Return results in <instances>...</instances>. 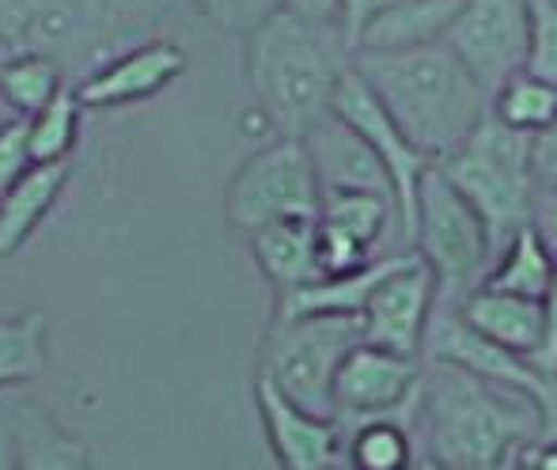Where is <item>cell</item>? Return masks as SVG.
Returning a JSON list of instances; mask_svg holds the SVG:
<instances>
[{
  "instance_id": "4dcf8cb0",
  "label": "cell",
  "mask_w": 557,
  "mask_h": 470,
  "mask_svg": "<svg viewBox=\"0 0 557 470\" xmlns=\"http://www.w3.org/2000/svg\"><path fill=\"white\" fill-rule=\"evenodd\" d=\"M531 364H535L546 380H557V273L543 296V342H539Z\"/></svg>"
},
{
  "instance_id": "1f68e13d",
  "label": "cell",
  "mask_w": 557,
  "mask_h": 470,
  "mask_svg": "<svg viewBox=\"0 0 557 470\" xmlns=\"http://www.w3.org/2000/svg\"><path fill=\"white\" fill-rule=\"evenodd\" d=\"M277 12L311 27L342 30V0H277Z\"/></svg>"
},
{
  "instance_id": "603a6c76",
  "label": "cell",
  "mask_w": 557,
  "mask_h": 470,
  "mask_svg": "<svg viewBox=\"0 0 557 470\" xmlns=\"http://www.w3.org/2000/svg\"><path fill=\"white\" fill-rule=\"evenodd\" d=\"M418 425L403 418H372L349 425L345 470H418Z\"/></svg>"
},
{
  "instance_id": "e575fe53",
  "label": "cell",
  "mask_w": 557,
  "mask_h": 470,
  "mask_svg": "<svg viewBox=\"0 0 557 470\" xmlns=\"http://www.w3.org/2000/svg\"><path fill=\"white\" fill-rule=\"evenodd\" d=\"M0 470H20L15 467V398H0Z\"/></svg>"
},
{
  "instance_id": "7c38bea8",
  "label": "cell",
  "mask_w": 557,
  "mask_h": 470,
  "mask_svg": "<svg viewBox=\"0 0 557 470\" xmlns=\"http://www.w3.org/2000/svg\"><path fill=\"white\" fill-rule=\"evenodd\" d=\"M421 360L398 357V352L375 349L360 342L345 357L334 380V418L342 425H360L372 418H398L406 406L418 403L421 391Z\"/></svg>"
},
{
  "instance_id": "9c48e42d",
  "label": "cell",
  "mask_w": 557,
  "mask_h": 470,
  "mask_svg": "<svg viewBox=\"0 0 557 470\" xmlns=\"http://www.w3.org/2000/svg\"><path fill=\"white\" fill-rule=\"evenodd\" d=\"M444 46L493 99L528 65V0H462Z\"/></svg>"
},
{
  "instance_id": "f546056e",
  "label": "cell",
  "mask_w": 557,
  "mask_h": 470,
  "mask_svg": "<svg viewBox=\"0 0 557 470\" xmlns=\"http://www.w3.org/2000/svg\"><path fill=\"white\" fill-rule=\"evenodd\" d=\"M35 168L27 148V118H0V194Z\"/></svg>"
},
{
  "instance_id": "cb8c5ba5",
  "label": "cell",
  "mask_w": 557,
  "mask_h": 470,
  "mask_svg": "<svg viewBox=\"0 0 557 470\" xmlns=\"http://www.w3.org/2000/svg\"><path fill=\"white\" fill-rule=\"evenodd\" d=\"M61 88H69V76L42 53H12L0 65V99L12 107V118H35L61 96Z\"/></svg>"
},
{
  "instance_id": "30bf717a",
  "label": "cell",
  "mask_w": 557,
  "mask_h": 470,
  "mask_svg": "<svg viewBox=\"0 0 557 470\" xmlns=\"http://www.w3.org/2000/svg\"><path fill=\"white\" fill-rule=\"evenodd\" d=\"M436 308H441V293H436L433 270L421 262L418 250H406L403 262L368 296L360 311V334L368 346L421 360Z\"/></svg>"
},
{
  "instance_id": "8fae6325",
  "label": "cell",
  "mask_w": 557,
  "mask_h": 470,
  "mask_svg": "<svg viewBox=\"0 0 557 470\" xmlns=\"http://www.w3.org/2000/svg\"><path fill=\"white\" fill-rule=\"evenodd\" d=\"M334 114L342 118L345 125H352V129L372 145V152L380 156L383 168H387L391 186H395L398 239H403V247H410L413 217H418V186H421V178H425V171L436 168V163H429L425 156L403 137V129L391 122V114L383 111V103L372 96V88L360 81V73L352 65H349V73L342 76V84H337Z\"/></svg>"
},
{
  "instance_id": "484cf974",
  "label": "cell",
  "mask_w": 557,
  "mask_h": 470,
  "mask_svg": "<svg viewBox=\"0 0 557 470\" xmlns=\"http://www.w3.org/2000/svg\"><path fill=\"white\" fill-rule=\"evenodd\" d=\"M81 114L84 103L76 88H61V96L50 107H42L35 118H27V148L35 168H50V163H69L81 140Z\"/></svg>"
},
{
  "instance_id": "8992f818",
  "label": "cell",
  "mask_w": 557,
  "mask_h": 470,
  "mask_svg": "<svg viewBox=\"0 0 557 470\" xmlns=\"http://www.w3.org/2000/svg\"><path fill=\"white\" fill-rule=\"evenodd\" d=\"M410 247L433 270L436 293H441V304H447V308H455L474 288H482L493 258H497L485 221L447 183L441 168H429L418 186V217H413Z\"/></svg>"
},
{
  "instance_id": "83f0119b",
  "label": "cell",
  "mask_w": 557,
  "mask_h": 470,
  "mask_svg": "<svg viewBox=\"0 0 557 470\" xmlns=\"http://www.w3.org/2000/svg\"><path fill=\"white\" fill-rule=\"evenodd\" d=\"M523 73L557 84V0H528V65Z\"/></svg>"
},
{
  "instance_id": "e0dca14e",
  "label": "cell",
  "mask_w": 557,
  "mask_h": 470,
  "mask_svg": "<svg viewBox=\"0 0 557 470\" xmlns=\"http://www.w3.org/2000/svg\"><path fill=\"white\" fill-rule=\"evenodd\" d=\"M315 224L319 221H285L247 235L250 255H255L258 270L265 273V281L277 288V296L300 293V288L323 281Z\"/></svg>"
},
{
  "instance_id": "d6a6232c",
  "label": "cell",
  "mask_w": 557,
  "mask_h": 470,
  "mask_svg": "<svg viewBox=\"0 0 557 470\" xmlns=\"http://www.w3.org/2000/svg\"><path fill=\"white\" fill-rule=\"evenodd\" d=\"M391 4H395V0H342V35L349 38L352 53H357V42L368 30V23Z\"/></svg>"
},
{
  "instance_id": "9a60e30c",
  "label": "cell",
  "mask_w": 557,
  "mask_h": 470,
  "mask_svg": "<svg viewBox=\"0 0 557 470\" xmlns=\"http://www.w3.org/2000/svg\"><path fill=\"white\" fill-rule=\"evenodd\" d=\"M308 156L315 163V175L323 194L334 190H364V194H383L395 201V186H391L387 168L380 163V156L372 152L364 137L352 125H345L342 118L331 114L304 137Z\"/></svg>"
},
{
  "instance_id": "44dd1931",
  "label": "cell",
  "mask_w": 557,
  "mask_h": 470,
  "mask_svg": "<svg viewBox=\"0 0 557 470\" xmlns=\"http://www.w3.org/2000/svg\"><path fill=\"white\" fill-rule=\"evenodd\" d=\"M65 183L69 163H50V168H30L0 194V258H12L38 232V224L58 206Z\"/></svg>"
},
{
  "instance_id": "7a4b0ae2",
  "label": "cell",
  "mask_w": 557,
  "mask_h": 470,
  "mask_svg": "<svg viewBox=\"0 0 557 470\" xmlns=\"http://www.w3.org/2000/svg\"><path fill=\"white\" fill-rule=\"evenodd\" d=\"M352 69L429 163H444L493 114V99L447 46L352 53Z\"/></svg>"
},
{
  "instance_id": "f35d334b",
  "label": "cell",
  "mask_w": 557,
  "mask_h": 470,
  "mask_svg": "<svg viewBox=\"0 0 557 470\" xmlns=\"http://www.w3.org/2000/svg\"><path fill=\"white\" fill-rule=\"evenodd\" d=\"M418 470H441V467H433V463L425 459V463H418Z\"/></svg>"
},
{
  "instance_id": "5bb4252c",
  "label": "cell",
  "mask_w": 557,
  "mask_h": 470,
  "mask_svg": "<svg viewBox=\"0 0 557 470\" xmlns=\"http://www.w3.org/2000/svg\"><path fill=\"white\" fill-rule=\"evenodd\" d=\"M186 65H190V58L183 46L171 38H152V42L114 58L84 84H76V96H81L84 111H114V107L145 103V99L160 96L163 88H171L186 73Z\"/></svg>"
},
{
  "instance_id": "8d00e7d4",
  "label": "cell",
  "mask_w": 557,
  "mask_h": 470,
  "mask_svg": "<svg viewBox=\"0 0 557 470\" xmlns=\"http://www.w3.org/2000/svg\"><path fill=\"white\" fill-rule=\"evenodd\" d=\"M535 470H557V441H539L535 448H528Z\"/></svg>"
},
{
  "instance_id": "836d02e7",
  "label": "cell",
  "mask_w": 557,
  "mask_h": 470,
  "mask_svg": "<svg viewBox=\"0 0 557 470\" xmlns=\"http://www.w3.org/2000/svg\"><path fill=\"white\" fill-rule=\"evenodd\" d=\"M535 178L539 194L557 190V122L535 137Z\"/></svg>"
},
{
  "instance_id": "2e32d148",
  "label": "cell",
  "mask_w": 557,
  "mask_h": 470,
  "mask_svg": "<svg viewBox=\"0 0 557 470\" xmlns=\"http://www.w3.org/2000/svg\"><path fill=\"white\" fill-rule=\"evenodd\" d=\"M455 311L470 331L482 334L493 346L516 352V357L531 360L543 342V300L474 288L467 300L455 304Z\"/></svg>"
},
{
  "instance_id": "f1b7e54d",
  "label": "cell",
  "mask_w": 557,
  "mask_h": 470,
  "mask_svg": "<svg viewBox=\"0 0 557 470\" xmlns=\"http://www.w3.org/2000/svg\"><path fill=\"white\" fill-rule=\"evenodd\" d=\"M213 27L232 30V35H250L255 27H262L273 12L277 0H190Z\"/></svg>"
},
{
  "instance_id": "ffe728a7",
  "label": "cell",
  "mask_w": 557,
  "mask_h": 470,
  "mask_svg": "<svg viewBox=\"0 0 557 470\" xmlns=\"http://www.w3.org/2000/svg\"><path fill=\"white\" fill-rule=\"evenodd\" d=\"M406 250H413V247H406ZM406 250H387V255H380L375 262H368L364 270H357V273L323 277V281H315V285L300 288V293L277 296L273 319H296V316H357L360 319L368 296H372L375 285L403 262Z\"/></svg>"
},
{
  "instance_id": "d4e9b609",
  "label": "cell",
  "mask_w": 557,
  "mask_h": 470,
  "mask_svg": "<svg viewBox=\"0 0 557 470\" xmlns=\"http://www.w3.org/2000/svg\"><path fill=\"white\" fill-rule=\"evenodd\" d=\"M46 346H50V331L42 311L0 316V395L46 372Z\"/></svg>"
},
{
  "instance_id": "d590c367",
  "label": "cell",
  "mask_w": 557,
  "mask_h": 470,
  "mask_svg": "<svg viewBox=\"0 0 557 470\" xmlns=\"http://www.w3.org/2000/svg\"><path fill=\"white\" fill-rule=\"evenodd\" d=\"M535 228L546 235V243L557 255V190L539 194V209H535Z\"/></svg>"
},
{
  "instance_id": "52a82bcc",
  "label": "cell",
  "mask_w": 557,
  "mask_h": 470,
  "mask_svg": "<svg viewBox=\"0 0 557 470\" xmlns=\"http://www.w3.org/2000/svg\"><path fill=\"white\" fill-rule=\"evenodd\" d=\"M360 342L364 334L357 316L273 319L258 372L296 406L334 418V380Z\"/></svg>"
},
{
  "instance_id": "4316f807",
  "label": "cell",
  "mask_w": 557,
  "mask_h": 470,
  "mask_svg": "<svg viewBox=\"0 0 557 470\" xmlns=\"http://www.w3.org/2000/svg\"><path fill=\"white\" fill-rule=\"evenodd\" d=\"M493 118L508 129L539 137L557 122V84L539 81L531 73H520L493 96Z\"/></svg>"
},
{
  "instance_id": "277c9868",
  "label": "cell",
  "mask_w": 557,
  "mask_h": 470,
  "mask_svg": "<svg viewBox=\"0 0 557 470\" xmlns=\"http://www.w3.org/2000/svg\"><path fill=\"white\" fill-rule=\"evenodd\" d=\"M352 65V46L342 30L311 27L273 12L247 35V81L262 114L281 137H308L334 114V96Z\"/></svg>"
},
{
  "instance_id": "4fadbf2b",
  "label": "cell",
  "mask_w": 557,
  "mask_h": 470,
  "mask_svg": "<svg viewBox=\"0 0 557 470\" xmlns=\"http://www.w3.org/2000/svg\"><path fill=\"white\" fill-rule=\"evenodd\" d=\"M255 406L262 418L265 441L281 470H342L345 467V425L326 413H311L281 395L262 372L255 375Z\"/></svg>"
},
{
  "instance_id": "6da1fadb",
  "label": "cell",
  "mask_w": 557,
  "mask_h": 470,
  "mask_svg": "<svg viewBox=\"0 0 557 470\" xmlns=\"http://www.w3.org/2000/svg\"><path fill=\"white\" fill-rule=\"evenodd\" d=\"M413 425L425 459L441 470H508L531 444L546 441V418L535 398L441 360L421 368Z\"/></svg>"
},
{
  "instance_id": "7402d4cb",
  "label": "cell",
  "mask_w": 557,
  "mask_h": 470,
  "mask_svg": "<svg viewBox=\"0 0 557 470\" xmlns=\"http://www.w3.org/2000/svg\"><path fill=\"white\" fill-rule=\"evenodd\" d=\"M554 273H557L554 247L546 243V235L531 224V228H520L497 250V258H493V265H490V277L482 281V288L543 300Z\"/></svg>"
},
{
  "instance_id": "3957f363",
  "label": "cell",
  "mask_w": 557,
  "mask_h": 470,
  "mask_svg": "<svg viewBox=\"0 0 557 470\" xmlns=\"http://www.w3.org/2000/svg\"><path fill=\"white\" fill-rule=\"evenodd\" d=\"M171 0H0V42L42 53L84 84L114 58L152 42Z\"/></svg>"
},
{
  "instance_id": "ba28073f",
  "label": "cell",
  "mask_w": 557,
  "mask_h": 470,
  "mask_svg": "<svg viewBox=\"0 0 557 470\" xmlns=\"http://www.w3.org/2000/svg\"><path fill=\"white\" fill-rule=\"evenodd\" d=\"M323 186L300 137H281L243 160L224 190V217L239 235L285 221H319Z\"/></svg>"
},
{
  "instance_id": "74e56055",
  "label": "cell",
  "mask_w": 557,
  "mask_h": 470,
  "mask_svg": "<svg viewBox=\"0 0 557 470\" xmlns=\"http://www.w3.org/2000/svg\"><path fill=\"white\" fill-rule=\"evenodd\" d=\"M531 448H535V444H531ZM508 470H535V463H531V456H528V452H523V456L516 459V463L508 467Z\"/></svg>"
},
{
  "instance_id": "ac0fdd59",
  "label": "cell",
  "mask_w": 557,
  "mask_h": 470,
  "mask_svg": "<svg viewBox=\"0 0 557 470\" xmlns=\"http://www.w3.org/2000/svg\"><path fill=\"white\" fill-rule=\"evenodd\" d=\"M462 0H395L360 35L357 53H398L444 46Z\"/></svg>"
},
{
  "instance_id": "5b68a950",
  "label": "cell",
  "mask_w": 557,
  "mask_h": 470,
  "mask_svg": "<svg viewBox=\"0 0 557 470\" xmlns=\"http://www.w3.org/2000/svg\"><path fill=\"white\" fill-rule=\"evenodd\" d=\"M436 168L474 206V213L485 221L497 250L520 228L535 224V209H539L535 137L508 129L505 122H497L490 114Z\"/></svg>"
},
{
  "instance_id": "d6986e66",
  "label": "cell",
  "mask_w": 557,
  "mask_h": 470,
  "mask_svg": "<svg viewBox=\"0 0 557 470\" xmlns=\"http://www.w3.org/2000/svg\"><path fill=\"white\" fill-rule=\"evenodd\" d=\"M15 467L20 470H91L88 441L73 436L42 403L15 398Z\"/></svg>"
}]
</instances>
